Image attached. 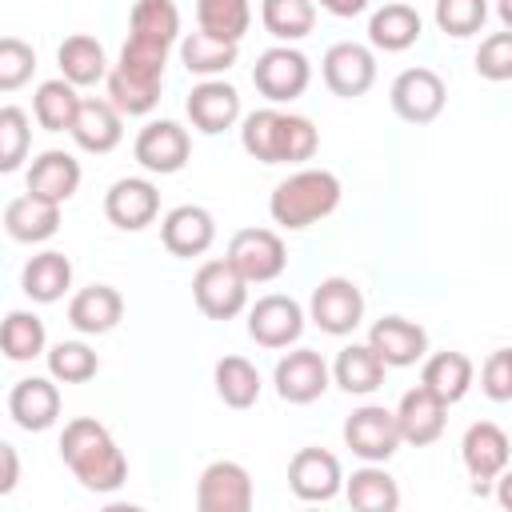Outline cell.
<instances>
[{"label":"cell","mask_w":512,"mask_h":512,"mask_svg":"<svg viewBox=\"0 0 512 512\" xmlns=\"http://www.w3.org/2000/svg\"><path fill=\"white\" fill-rule=\"evenodd\" d=\"M28 144H32V128L24 108L4 104L0 108V172H16L28 156Z\"/></svg>","instance_id":"b9f144b4"},{"label":"cell","mask_w":512,"mask_h":512,"mask_svg":"<svg viewBox=\"0 0 512 512\" xmlns=\"http://www.w3.org/2000/svg\"><path fill=\"white\" fill-rule=\"evenodd\" d=\"M212 380H216V396L228 408H252L260 400V372L248 356H220Z\"/></svg>","instance_id":"8d00e7d4"},{"label":"cell","mask_w":512,"mask_h":512,"mask_svg":"<svg viewBox=\"0 0 512 512\" xmlns=\"http://www.w3.org/2000/svg\"><path fill=\"white\" fill-rule=\"evenodd\" d=\"M324 12H332V16H360L364 8H368V0H316Z\"/></svg>","instance_id":"c3c4849f"},{"label":"cell","mask_w":512,"mask_h":512,"mask_svg":"<svg viewBox=\"0 0 512 512\" xmlns=\"http://www.w3.org/2000/svg\"><path fill=\"white\" fill-rule=\"evenodd\" d=\"M344 496L356 512H396L400 508V488L380 464H364L344 480Z\"/></svg>","instance_id":"d6a6232c"},{"label":"cell","mask_w":512,"mask_h":512,"mask_svg":"<svg viewBox=\"0 0 512 512\" xmlns=\"http://www.w3.org/2000/svg\"><path fill=\"white\" fill-rule=\"evenodd\" d=\"M236 52H240V44L216 40V36H208L204 28L180 36V64H184L192 76H204V80L228 72V68L236 64Z\"/></svg>","instance_id":"e575fe53"},{"label":"cell","mask_w":512,"mask_h":512,"mask_svg":"<svg viewBox=\"0 0 512 512\" xmlns=\"http://www.w3.org/2000/svg\"><path fill=\"white\" fill-rule=\"evenodd\" d=\"M184 112H188V120H192L196 132L220 136V132H228L240 120V92L232 84H224V80H200L188 92Z\"/></svg>","instance_id":"ffe728a7"},{"label":"cell","mask_w":512,"mask_h":512,"mask_svg":"<svg viewBox=\"0 0 512 512\" xmlns=\"http://www.w3.org/2000/svg\"><path fill=\"white\" fill-rule=\"evenodd\" d=\"M160 240L172 256L180 260H192V256H204L216 240V220L208 208L200 204H180L172 208L164 220H160Z\"/></svg>","instance_id":"44dd1931"},{"label":"cell","mask_w":512,"mask_h":512,"mask_svg":"<svg viewBox=\"0 0 512 512\" xmlns=\"http://www.w3.org/2000/svg\"><path fill=\"white\" fill-rule=\"evenodd\" d=\"M164 64H168V48H156V44L128 36L120 48V60L108 72V100L124 116H148L160 104Z\"/></svg>","instance_id":"3957f363"},{"label":"cell","mask_w":512,"mask_h":512,"mask_svg":"<svg viewBox=\"0 0 512 512\" xmlns=\"http://www.w3.org/2000/svg\"><path fill=\"white\" fill-rule=\"evenodd\" d=\"M124 316V296L112 288V284H92V288H80L72 300H68V324L84 336H104L120 324Z\"/></svg>","instance_id":"4316f807"},{"label":"cell","mask_w":512,"mask_h":512,"mask_svg":"<svg viewBox=\"0 0 512 512\" xmlns=\"http://www.w3.org/2000/svg\"><path fill=\"white\" fill-rule=\"evenodd\" d=\"M36 72V52L32 44H24L20 36H4L0 40V92H16L20 84H28Z\"/></svg>","instance_id":"ee69618b"},{"label":"cell","mask_w":512,"mask_h":512,"mask_svg":"<svg viewBox=\"0 0 512 512\" xmlns=\"http://www.w3.org/2000/svg\"><path fill=\"white\" fill-rule=\"evenodd\" d=\"M0 464H4V472H0V496H8L16 488V480H20V456H16L12 444H0Z\"/></svg>","instance_id":"7dc6e473"},{"label":"cell","mask_w":512,"mask_h":512,"mask_svg":"<svg viewBox=\"0 0 512 512\" xmlns=\"http://www.w3.org/2000/svg\"><path fill=\"white\" fill-rule=\"evenodd\" d=\"M496 504H500L504 512H512V468H504V472L496 476Z\"/></svg>","instance_id":"681fc988"},{"label":"cell","mask_w":512,"mask_h":512,"mask_svg":"<svg viewBox=\"0 0 512 512\" xmlns=\"http://www.w3.org/2000/svg\"><path fill=\"white\" fill-rule=\"evenodd\" d=\"M368 344L380 352V360H384L388 368H408V364L424 360V352H428V332H424L416 320L380 316V320L368 328Z\"/></svg>","instance_id":"603a6c76"},{"label":"cell","mask_w":512,"mask_h":512,"mask_svg":"<svg viewBox=\"0 0 512 512\" xmlns=\"http://www.w3.org/2000/svg\"><path fill=\"white\" fill-rule=\"evenodd\" d=\"M4 232L16 244H44V240H52L60 232V204L24 192V196L8 200V208H4Z\"/></svg>","instance_id":"484cf974"},{"label":"cell","mask_w":512,"mask_h":512,"mask_svg":"<svg viewBox=\"0 0 512 512\" xmlns=\"http://www.w3.org/2000/svg\"><path fill=\"white\" fill-rule=\"evenodd\" d=\"M104 216L124 228V232H140L160 216V192L152 180L144 176H124L104 192Z\"/></svg>","instance_id":"ac0fdd59"},{"label":"cell","mask_w":512,"mask_h":512,"mask_svg":"<svg viewBox=\"0 0 512 512\" xmlns=\"http://www.w3.org/2000/svg\"><path fill=\"white\" fill-rule=\"evenodd\" d=\"M308 316L328 336H348L364 320V292L348 276H328L308 296Z\"/></svg>","instance_id":"30bf717a"},{"label":"cell","mask_w":512,"mask_h":512,"mask_svg":"<svg viewBox=\"0 0 512 512\" xmlns=\"http://www.w3.org/2000/svg\"><path fill=\"white\" fill-rule=\"evenodd\" d=\"M228 264L248 284H268L288 268V248L272 228H240L228 240Z\"/></svg>","instance_id":"ba28073f"},{"label":"cell","mask_w":512,"mask_h":512,"mask_svg":"<svg viewBox=\"0 0 512 512\" xmlns=\"http://www.w3.org/2000/svg\"><path fill=\"white\" fill-rule=\"evenodd\" d=\"M480 388L488 400H512V348H496L480 368Z\"/></svg>","instance_id":"bcb514c9"},{"label":"cell","mask_w":512,"mask_h":512,"mask_svg":"<svg viewBox=\"0 0 512 512\" xmlns=\"http://www.w3.org/2000/svg\"><path fill=\"white\" fill-rule=\"evenodd\" d=\"M340 196H344V188H340L336 172H328V168H300V172H292L288 180H280L272 188L268 212H272V220L280 228L300 232V228L332 216L340 208Z\"/></svg>","instance_id":"277c9868"},{"label":"cell","mask_w":512,"mask_h":512,"mask_svg":"<svg viewBox=\"0 0 512 512\" xmlns=\"http://www.w3.org/2000/svg\"><path fill=\"white\" fill-rule=\"evenodd\" d=\"M24 188L40 200H52V204H64L76 196L80 188V160L72 152H60V148H48L40 152L32 164H28V176H24Z\"/></svg>","instance_id":"cb8c5ba5"},{"label":"cell","mask_w":512,"mask_h":512,"mask_svg":"<svg viewBox=\"0 0 512 512\" xmlns=\"http://www.w3.org/2000/svg\"><path fill=\"white\" fill-rule=\"evenodd\" d=\"M508 456H512V444H508V432L500 424H492V420L468 424V432L460 440V460H464V468L472 476V492L476 496L492 492L496 476L508 468Z\"/></svg>","instance_id":"52a82bcc"},{"label":"cell","mask_w":512,"mask_h":512,"mask_svg":"<svg viewBox=\"0 0 512 512\" xmlns=\"http://www.w3.org/2000/svg\"><path fill=\"white\" fill-rule=\"evenodd\" d=\"M448 88L432 68H404L392 80V112L404 124H432L444 112Z\"/></svg>","instance_id":"4fadbf2b"},{"label":"cell","mask_w":512,"mask_h":512,"mask_svg":"<svg viewBox=\"0 0 512 512\" xmlns=\"http://www.w3.org/2000/svg\"><path fill=\"white\" fill-rule=\"evenodd\" d=\"M476 72L484 80H492V84L512 80V28L492 32V36L480 40V48H476Z\"/></svg>","instance_id":"f6af8a7d"},{"label":"cell","mask_w":512,"mask_h":512,"mask_svg":"<svg viewBox=\"0 0 512 512\" xmlns=\"http://www.w3.org/2000/svg\"><path fill=\"white\" fill-rule=\"evenodd\" d=\"M132 156L144 172H156V176H172L188 164L192 156V140H188V128H180L176 120H152L140 128L136 144H132Z\"/></svg>","instance_id":"5bb4252c"},{"label":"cell","mask_w":512,"mask_h":512,"mask_svg":"<svg viewBox=\"0 0 512 512\" xmlns=\"http://www.w3.org/2000/svg\"><path fill=\"white\" fill-rule=\"evenodd\" d=\"M312 80V64L304 52H296L292 44H276L268 52L256 56V68H252V84L264 100L272 104H292L296 96H304Z\"/></svg>","instance_id":"8992f818"},{"label":"cell","mask_w":512,"mask_h":512,"mask_svg":"<svg viewBox=\"0 0 512 512\" xmlns=\"http://www.w3.org/2000/svg\"><path fill=\"white\" fill-rule=\"evenodd\" d=\"M384 372L388 364L380 360V352L372 344H348L336 352V364H332V380L348 392V396H368L384 384Z\"/></svg>","instance_id":"83f0119b"},{"label":"cell","mask_w":512,"mask_h":512,"mask_svg":"<svg viewBox=\"0 0 512 512\" xmlns=\"http://www.w3.org/2000/svg\"><path fill=\"white\" fill-rule=\"evenodd\" d=\"M48 344V332H44V320L36 312H8L4 316V328H0V348L12 364H24V360H36Z\"/></svg>","instance_id":"f35d334b"},{"label":"cell","mask_w":512,"mask_h":512,"mask_svg":"<svg viewBox=\"0 0 512 512\" xmlns=\"http://www.w3.org/2000/svg\"><path fill=\"white\" fill-rule=\"evenodd\" d=\"M20 288L36 304H56L72 288V260L64 252H36L20 272Z\"/></svg>","instance_id":"f546056e"},{"label":"cell","mask_w":512,"mask_h":512,"mask_svg":"<svg viewBox=\"0 0 512 512\" xmlns=\"http://www.w3.org/2000/svg\"><path fill=\"white\" fill-rule=\"evenodd\" d=\"M344 444L364 460V464H384L400 448V424L396 412L384 404H364L344 420Z\"/></svg>","instance_id":"9c48e42d"},{"label":"cell","mask_w":512,"mask_h":512,"mask_svg":"<svg viewBox=\"0 0 512 512\" xmlns=\"http://www.w3.org/2000/svg\"><path fill=\"white\" fill-rule=\"evenodd\" d=\"M196 24L216 40L240 44L252 24V0H196Z\"/></svg>","instance_id":"74e56055"},{"label":"cell","mask_w":512,"mask_h":512,"mask_svg":"<svg viewBox=\"0 0 512 512\" xmlns=\"http://www.w3.org/2000/svg\"><path fill=\"white\" fill-rule=\"evenodd\" d=\"M320 72H324V84L332 88V96L356 100V96H364L376 84V56H372L368 44L340 40V44H332L324 52Z\"/></svg>","instance_id":"7c38bea8"},{"label":"cell","mask_w":512,"mask_h":512,"mask_svg":"<svg viewBox=\"0 0 512 512\" xmlns=\"http://www.w3.org/2000/svg\"><path fill=\"white\" fill-rule=\"evenodd\" d=\"M420 12L412 4H384L368 20V44L380 52H404L420 40Z\"/></svg>","instance_id":"1f68e13d"},{"label":"cell","mask_w":512,"mask_h":512,"mask_svg":"<svg viewBox=\"0 0 512 512\" xmlns=\"http://www.w3.org/2000/svg\"><path fill=\"white\" fill-rule=\"evenodd\" d=\"M56 60H60V76L72 80L76 88H88V84H100L108 80V56H104V44L88 32H76L68 36L60 48H56Z\"/></svg>","instance_id":"f1b7e54d"},{"label":"cell","mask_w":512,"mask_h":512,"mask_svg":"<svg viewBox=\"0 0 512 512\" xmlns=\"http://www.w3.org/2000/svg\"><path fill=\"white\" fill-rule=\"evenodd\" d=\"M496 16L504 28H512V0H496Z\"/></svg>","instance_id":"f907efd6"},{"label":"cell","mask_w":512,"mask_h":512,"mask_svg":"<svg viewBox=\"0 0 512 512\" xmlns=\"http://www.w3.org/2000/svg\"><path fill=\"white\" fill-rule=\"evenodd\" d=\"M444 412H448V404H444L436 392H428L424 384L408 388V392L400 396V404H396L400 440H404V444H416V448L436 444L440 432H444V420H448Z\"/></svg>","instance_id":"7402d4cb"},{"label":"cell","mask_w":512,"mask_h":512,"mask_svg":"<svg viewBox=\"0 0 512 512\" xmlns=\"http://www.w3.org/2000/svg\"><path fill=\"white\" fill-rule=\"evenodd\" d=\"M260 20L284 44L304 40L316 24V0H260Z\"/></svg>","instance_id":"ab89813d"},{"label":"cell","mask_w":512,"mask_h":512,"mask_svg":"<svg viewBox=\"0 0 512 512\" xmlns=\"http://www.w3.org/2000/svg\"><path fill=\"white\" fill-rule=\"evenodd\" d=\"M60 380L52 376H24L8 392V416L24 432H44L60 420Z\"/></svg>","instance_id":"d6986e66"},{"label":"cell","mask_w":512,"mask_h":512,"mask_svg":"<svg viewBox=\"0 0 512 512\" xmlns=\"http://www.w3.org/2000/svg\"><path fill=\"white\" fill-rule=\"evenodd\" d=\"M192 300L208 320H232L248 308V280L224 260H204L192 276Z\"/></svg>","instance_id":"5b68a950"},{"label":"cell","mask_w":512,"mask_h":512,"mask_svg":"<svg viewBox=\"0 0 512 512\" xmlns=\"http://www.w3.org/2000/svg\"><path fill=\"white\" fill-rule=\"evenodd\" d=\"M76 112H80V96H76V84L64 76L44 80L32 96V116L44 132H72Z\"/></svg>","instance_id":"d590c367"},{"label":"cell","mask_w":512,"mask_h":512,"mask_svg":"<svg viewBox=\"0 0 512 512\" xmlns=\"http://www.w3.org/2000/svg\"><path fill=\"white\" fill-rule=\"evenodd\" d=\"M488 20V0H436V28L444 36H476Z\"/></svg>","instance_id":"7bdbcfd3"},{"label":"cell","mask_w":512,"mask_h":512,"mask_svg":"<svg viewBox=\"0 0 512 512\" xmlns=\"http://www.w3.org/2000/svg\"><path fill=\"white\" fill-rule=\"evenodd\" d=\"M240 144L260 164H304V160L316 156L320 132L308 116L280 112V108H260V112L244 116Z\"/></svg>","instance_id":"7a4b0ae2"},{"label":"cell","mask_w":512,"mask_h":512,"mask_svg":"<svg viewBox=\"0 0 512 512\" xmlns=\"http://www.w3.org/2000/svg\"><path fill=\"white\" fill-rule=\"evenodd\" d=\"M256 500L252 476L236 460H212L196 480V508L200 512H248Z\"/></svg>","instance_id":"8fae6325"},{"label":"cell","mask_w":512,"mask_h":512,"mask_svg":"<svg viewBox=\"0 0 512 512\" xmlns=\"http://www.w3.org/2000/svg\"><path fill=\"white\" fill-rule=\"evenodd\" d=\"M472 376H476L472 360H468L464 352H452V348H448V352H436V356H428V360H424L420 384H424L428 392H436V396L452 408V404H460V400L468 396Z\"/></svg>","instance_id":"4dcf8cb0"},{"label":"cell","mask_w":512,"mask_h":512,"mask_svg":"<svg viewBox=\"0 0 512 512\" xmlns=\"http://www.w3.org/2000/svg\"><path fill=\"white\" fill-rule=\"evenodd\" d=\"M272 384H276V396L288 400V404H312L328 392V364L316 348H296V352H284L276 360V372H272Z\"/></svg>","instance_id":"2e32d148"},{"label":"cell","mask_w":512,"mask_h":512,"mask_svg":"<svg viewBox=\"0 0 512 512\" xmlns=\"http://www.w3.org/2000/svg\"><path fill=\"white\" fill-rule=\"evenodd\" d=\"M128 36L156 48H172L180 40V8L172 0H136L128 16Z\"/></svg>","instance_id":"836d02e7"},{"label":"cell","mask_w":512,"mask_h":512,"mask_svg":"<svg viewBox=\"0 0 512 512\" xmlns=\"http://www.w3.org/2000/svg\"><path fill=\"white\" fill-rule=\"evenodd\" d=\"M300 332H304V308L284 292L260 296L248 308V336L260 348H288L300 340Z\"/></svg>","instance_id":"9a60e30c"},{"label":"cell","mask_w":512,"mask_h":512,"mask_svg":"<svg viewBox=\"0 0 512 512\" xmlns=\"http://www.w3.org/2000/svg\"><path fill=\"white\" fill-rule=\"evenodd\" d=\"M72 140L76 148L84 152H112L120 140H124V112L112 104V100H80V112H76V124H72Z\"/></svg>","instance_id":"d4e9b609"},{"label":"cell","mask_w":512,"mask_h":512,"mask_svg":"<svg viewBox=\"0 0 512 512\" xmlns=\"http://www.w3.org/2000/svg\"><path fill=\"white\" fill-rule=\"evenodd\" d=\"M60 460L72 468V476L88 488V492H116L128 480V460L116 448L112 432L92 420V416H76L64 424L60 432Z\"/></svg>","instance_id":"6da1fadb"},{"label":"cell","mask_w":512,"mask_h":512,"mask_svg":"<svg viewBox=\"0 0 512 512\" xmlns=\"http://www.w3.org/2000/svg\"><path fill=\"white\" fill-rule=\"evenodd\" d=\"M288 488L308 500V504H324L344 488V472L340 460L328 448H300L288 460Z\"/></svg>","instance_id":"e0dca14e"},{"label":"cell","mask_w":512,"mask_h":512,"mask_svg":"<svg viewBox=\"0 0 512 512\" xmlns=\"http://www.w3.org/2000/svg\"><path fill=\"white\" fill-rule=\"evenodd\" d=\"M100 372V356L84 340H60L48 348V376L60 384H84Z\"/></svg>","instance_id":"60d3db41"}]
</instances>
